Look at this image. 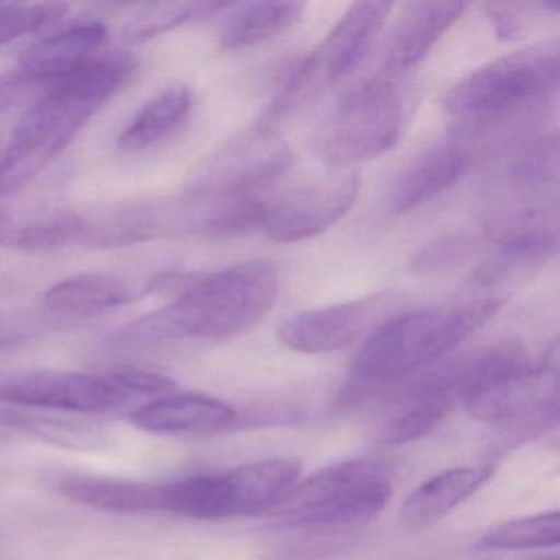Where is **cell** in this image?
<instances>
[{
    "label": "cell",
    "instance_id": "obj_1",
    "mask_svg": "<svg viewBox=\"0 0 560 560\" xmlns=\"http://www.w3.org/2000/svg\"><path fill=\"white\" fill-rule=\"evenodd\" d=\"M133 68L129 55L101 51L48 86L0 150V198L19 191L44 172L91 117L129 83Z\"/></svg>",
    "mask_w": 560,
    "mask_h": 560
},
{
    "label": "cell",
    "instance_id": "obj_2",
    "mask_svg": "<svg viewBox=\"0 0 560 560\" xmlns=\"http://www.w3.org/2000/svg\"><path fill=\"white\" fill-rule=\"evenodd\" d=\"M278 291L280 273L271 261H244L186 284L173 303L133 320L113 340L137 347L176 339H232L267 316Z\"/></svg>",
    "mask_w": 560,
    "mask_h": 560
},
{
    "label": "cell",
    "instance_id": "obj_3",
    "mask_svg": "<svg viewBox=\"0 0 560 560\" xmlns=\"http://www.w3.org/2000/svg\"><path fill=\"white\" fill-rule=\"evenodd\" d=\"M500 306L501 300L488 298L416 311L385 320L360 350L343 386V401H359L442 359L487 324Z\"/></svg>",
    "mask_w": 560,
    "mask_h": 560
},
{
    "label": "cell",
    "instance_id": "obj_4",
    "mask_svg": "<svg viewBox=\"0 0 560 560\" xmlns=\"http://www.w3.org/2000/svg\"><path fill=\"white\" fill-rule=\"evenodd\" d=\"M547 372L549 360L536 366L520 340H501L457 360L438 378L477 421L514 429L521 424L527 431L556 416V395H537Z\"/></svg>",
    "mask_w": 560,
    "mask_h": 560
},
{
    "label": "cell",
    "instance_id": "obj_5",
    "mask_svg": "<svg viewBox=\"0 0 560 560\" xmlns=\"http://www.w3.org/2000/svg\"><path fill=\"white\" fill-rule=\"evenodd\" d=\"M559 67L557 40L510 51L462 78L445 96V109L471 126L504 119L553 93Z\"/></svg>",
    "mask_w": 560,
    "mask_h": 560
},
{
    "label": "cell",
    "instance_id": "obj_6",
    "mask_svg": "<svg viewBox=\"0 0 560 560\" xmlns=\"http://www.w3.org/2000/svg\"><path fill=\"white\" fill-rule=\"evenodd\" d=\"M406 117L402 78L376 73L327 114L314 132L311 147L317 160L332 168L369 162L395 149Z\"/></svg>",
    "mask_w": 560,
    "mask_h": 560
},
{
    "label": "cell",
    "instance_id": "obj_7",
    "mask_svg": "<svg viewBox=\"0 0 560 560\" xmlns=\"http://www.w3.org/2000/svg\"><path fill=\"white\" fill-rule=\"evenodd\" d=\"M389 497L386 465L373 458H353L298 481L267 514L280 517L283 526L360 529L385 510Z\"/></svg>",
    "mask_w": 560,
    "mask_h": 560
},
{
    "label": "cell",
    "instance_id": "obj_8",
    "mask_svg": "<svg viewBox=\"0 0 560 560\" xmlns=\"http://www.w3.org/2000/svg\"><path fill=\"white\" fill-rule=\"evenodd\" d=\"M392 11L393 4L388 2H357L350 5L319 47L298 65L257 127L273 130L281 116L301 101L349 77L375 44Z\"/></svg>",
    "mask_w": 560,
    "mask_h": 560
},
{
    "label": "cell",
    "instance_id": "obj_9",
    "mask_svg": "<svg viewBox=\"0 0 560 560\" xmlns=\"http://www.w3.org/2000/svg\"><path fill=\"white\" fill-rule=\"evenodd\" d=\"M129 396L106 378L61 370L0 372V401L70 412H109Z\"/></svg>",
    "mask_w": 560,
    "mask_h": 560
},
{
    "label": "cell",
    "instance_id": "obj_10",
    "mask_svg": "<svg viewBox=\"0 0 560 560\" xmlns=\"http://www.w3.org/2000/svg\"><path fill=\"white\" fill-rule=\"evenodd\" d=\"M290 147L270 130L254 132L224 147L199 175L195 195H254L290 168Z\"/></svg>",
    "mask_w": 560,
    "mask_h": 560
},
{
    "label": "cell",
    "instance_id": "obj_11",
    "mask_svg": "<svg viewBox=\"0 0 560 560\" xmlns=\"http://www.w3.org/2000/svg\"><path fill=\"white\" fill-rule=\"evenodd\" d=\"M362 182L355 173L332 176L268 202L265 234L281 244L307 241L336 225L355 205Z\"/></svg>",
    "mask_w": 560,
    "mask_h": 560
},
{
    "label": "cell",
    "instance_id": "obj_12",
    "mask_svg": "<svg viewBox=\"0 0 560 560\" xmlns=\"http://www.w3.org/2000/svg\"><path fill=\"white\" fill-rule=\"evenodd\" d=\"M389 294H373L334 306L304 311L284 320L278 329L281 342L294 352L329 353L346 349L380 314L389 310Z\"/></svg>",
    "mask_w": 560,
    "mask_h": 560
},
{
    "label": "cell",
    "instance_id": "obj_13",
    "mask_svg": "<svg viewBox=\"0 0 560 560\" xmlns=\"http://www.w3.org/2000/svg\"><path fill=\"white\" fill-rule=\"evenodd\" d=\"M464 2H412L405 5L385 48L378 73L405 78L418 67L452 25L464 15Z\"/></svg>",
    "mask_w": 560,
    "mask_h": 560
},
{
    "label": "cell",
    "instance_id": "obj_14",
    "mask_svg": "<svg viewBox=\"0 0 560 560\" xmlns=\"http://www.w3.org/2000/svg\"><path fill=\"white\" fill-rule=\"evenodd\" d=\"M107 38L109 32L106 25L97 22L73 25L67 31L58 32L22 55L18 71L11 80L18 84L19 90L35 84L47 90L97 57Z\"/></svg>",
    "mask_w": 560,
    "mask_h": 560
},
{
    "label": "cell",
    "instance_id": "obj_15",
    "mask_svg": "<svg viewBox=\"0 0 560 560\" xmlns=\"http://www.w3.org/2000/svg\"><path fill=\"white\" fill-rule=\"evenodd\" d=\"M471 163L474 155L460 140L429 147L399 175L393 189V211L408 214L444 195L467 175Z\"/></svg>",
    "mask_w": 560,
    "mask_h": 560
},
{
    "label": "cell",
    "instance_id": "obj_16",
    "mask_svg": "<svg viewBox=\"0 0 560 560\" xmlns=\"http://www.w3.org/2000/svg\"><path fill=\"white\" fill-rule=\"evenodd\" d=\"M491 475L493 467L483 465L451 468L429 478L406 498L399 511V524L408 533H421L434 526L483 487Z\"/></svg>",
    "mask_w": 560,
    "mask_h": 560
},
{
    "label": "cell",
    "instance_id": "obj_17",
    "mask_svg": "<svg viewBox=\"0 0 560 560\" xmlns=\"http://www.w3.org/2000/svg\"><path fill=\"white\" fill-rule=\"evenodd\" d=\"M237 412L221 399L205 395H175L142 406L132 422L153 434H211L231 428Z\"/></svg>",
    "mask_w": 560,
    "mask_h": 560
},
{
    "label": "cell",
    "instance_id": "obj_18",
    "mask_svg": "<svg viewBox=\"0 0 560 560\" xmlns=\"http://www.w3.org/2000/svg\"><path fill=\"white\" fill-rule=\"evenodd\" d=\"M136 290L122 278L86 273L67 278L45 293L48 313L65 319H86L126 306L136 300Z\"/></svg>",
    "mask_w": 560,
    "mask_h": 560
},
{
    "label": "cell",
    "instance_id": "obj_19",
    "mask_svg": "<svg viewBox=\"0 0 560 560\" xmlns=\"http://www.w3.org/2000/svg\"><path fill=\"white\" fill-rule=\"evenodd\" d=\"M454 401L448 386L438 375L432 376L388 415L376 432V441L383 445H402L425 438L447 418Z\"/></svg>",
    "mask_w": 560,
    "mask_h": 560
},
{
    "label": "cell",
    "instance_id": "obj_20",
    "mask_svg": "<svg viewBox=\"0 0 560 560\" xmlns=\"http://www.w3.org/2000/svg\"><path fill=\"white\" fill-rule=\"evenodd\" d=\"M188 211L196 234L235 237L264 231L268 202L255 195H195Z\"/></svg>",
    "mask_w": 560,
    "mask_h": 560
},
{
    "label": "cell",
    "instance_id": "obj_21",
    "mask_svg": "<svg viewBox=\"0 0 560 560\" xmlns=\"http://www.w3.org/2000/svg\"><path fill=\"white\" fill-rule=\"evenodd\" d=\"M165 218L152 206H119L96 214H80L78 244L93 248H120L159 237Z\"/></svg>",
    "mask_w": 560,
    "mask_h": 560
},
{
    "label": "cell",
    "instance_id": "obj_22",
    "mask_svg": "<svg viewBox=\"0 0 560 560\" xmlns=\"http://www.w3.org/2000/svg\"><path fill=\"white\" fill-rule=\"evenodd\" d=\"M162 511L201 521L242 516L237 491L229 471L163 483Z\"/></svg>",
    "mask_w": 560,
    "mask_h": 560
},
{
    "label": "cell",
    "instance_id": "obj_23",
    "mask_svg": "<svg viewBox=\"0 0 560 560\" xmlns=\"http://www.w3.org/2000/svg\"><path fill=\"white\" fill-rule=\"evenodd\" d=\"M60 491L74 503L110 513L162 511L163 506V483L71 477L61 481Z\"/></svg>",
    "mask_w": 560,
    "mask_h": 560
},
{
    "label": "cell",
    "instance_id": "obj_24",
    "mask_svg": "<svg viewBox=\"0 0 560 560\" xmlns=\"http://www.w3.org/2000/svg\"><path fill=\"white\" fill-rule=\"evenodd\" d=\"M192 109V93L188 86L175 84L156 93L130 120L117 139L122 152H143L175 132Z\"/></svg>",
    "mask_w": 560,
    "mask_h": 560
},
{
    "label": "cell",
    "instance_id": "obj_25",
    "mask_svg": "<svg viewBox=\"0 0 560 560\" xmlns=\"http://www.w3.org/2000/svg\"><path fill=\"white\" fill-rule=\"evenodd\" d=\"M303 2H254L235 9L221 31L222 50H242L270 40L293 27L303 15Z\"/></svg>",
    "mask_w": 560,
    "mask_h": 560
},
{
    "label": "cell",
    "instance_id": "obj_26",
    "mask_svg": "<svg viewBox=\"0 0 560 560\" xmlns=\"http://www.w3.org/2000/svg\"><path fill=\"white\" fill-rule=\"evenodd\" d=\"M80 212L51 211L14 219L0 212V245L24 252H51L77 244Z\"/></svg>",
    "mask_w": 560,
    "mask_h": 560
},
{
    "label": "cell",
    "instance_id": "obj_27",
    "mask_svg": "<svg viewBox=\"0 0 560 560\" xmlns=\"http://www.w3.org/2000/svg\"><path fill=\"white\" fill-rule=\"evenodd\" d=\"M0 425L18 429L32 438L77 451H91L106 441L96 425L15 409H0Z\"/></svg>",
    "mask_w": 560,
    "mask_h": 560
},
{
    "label": "cell",
    "instance_id": "obj_28",
    "mask_svg": "<svg viewBox=\"0 0 560 560\" xmlns=\"http://www.w3.org/2000/svg\"><path fill=\"white\" fill-rule=\"evenodd\" d=\"M277 539L267 546L265 557L270 560H313L332 556L352 546L359 529L330 527L283 526Z\"/></svg>",
    "mask_w": 560,
    "mask_h": 560
},
{
    "label": "cell",
    "instance_id": "obj_29",
    "mask_svg": "<svg viewBox=\"0 0 560 560\" xmlns=\"http://www.w3.org/2000/svg\"><path fill=\"white\" fill-rule=\"evenodd\" d=\"M559 511L510 521L488 530L477 547L480 550H523L552 547L560 539Z\"/></svg>",
    "mask_w": 560,
    "mask_h": 560
},
{
    "label": "cell",
    "instance_id": "obj_30",
    "mask_svg": "<svg viewBox=\"0 0 560 560\" xmlns=\"http://www.w3.org/2000/svg\"><path fill=\"white\" fill-rule=\"evenodd\" d=\"M224 5L202 4V2H188V4H159L140 12L137 18L127 24L126 38L129 42H145L156 35L165 34L179 25L188 24L192 19L201 18L211 11H218Z\"/></svg>",
    "mask_w": 560,
    "mask_h": 560
},
{
    "label": "cell",
    "instance_id": "obj_31",
    "mask_svg": "<svg viewBox=\"0 0 560 560\" xmlns=\"http://www.w3.org/2000/svg\"><path fill=\"white\" fill-rule=\"evenodd\" d=\"M67 4L45 2V4L0 5V45L18 40L25 35L44 31L57 24L68 11Z\"/></svg>",
    "mask_w": 560,
    "mask_h": 560
},
{
    "label": "cell",
    "instance_id": "obj_32",
    "mask_svg": "<svg viewBox=\"0 0 560 560\" xmlns=\"http://www.w3.org/2000/svg\"><path fill=\"white\" fill-rule=\"evenodd\" d=\"M107 382L113 383L124 395H159L175 388V382L166 375L139 366H117L107 375Z\"/></svg>",
    "mask_w": 560,
    "mask_h": 560
},
{
    "label": "cell",
    "instance_id": "obj_33",
    "mask_svg": "<svg viewBox=\"0 0 560 560\" xmlns=\"http://www.w3.org/2000/svg\"><path fill=\"white\" fill-rule=\"evenodd\" d=\"M25 339V329L14 317L0 314V349L15 346Z\"/></svg>",
    "mask_w": 560,
    "mask_h": 560
},
{
    "label": "cell",
    "instance_id": "obj_34",
    "mask_svg": "<svg viewBox=\"0 0 560 560\" xmlns=\"http://www.w3.org/2000/svg\"><path fill=\"white\" fill-rule=\"evenodd\" d=\"M19 91L21 90L11 78H5L4 81L0 80V114L5 113L11 107L15 97L19 96Z\"/></svg>",
    "mask_w": 560,
    "mask_h": 560
},
{
    "label": "cell",
    "instance_id": "obj_35",
    "mask_svg": "<svg viewBox=\"0 0 560 560\" xmlns=\"http://www.w3.org/2000/svg\"><path fill=\"white\" fill-rule=\"evenodd\" d=\"M546 560H557V559H546Z\"/></svg>",
    "mask_w": 560,
    "mask_h": 560
}]
</instances>
